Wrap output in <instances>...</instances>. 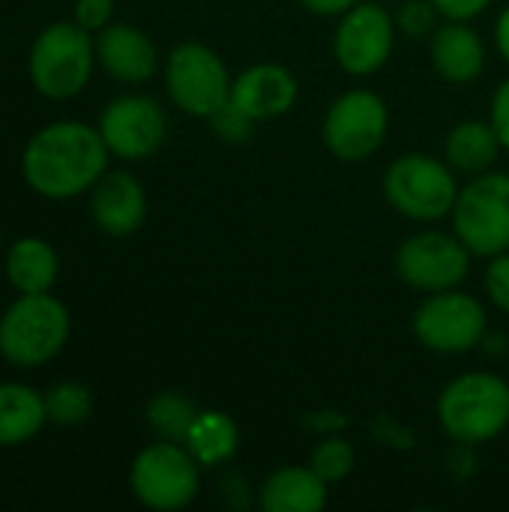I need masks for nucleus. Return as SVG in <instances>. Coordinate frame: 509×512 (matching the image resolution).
Listing matches in <instances>:
<instances>
[{
    "label": "nucleus",
    "mask_w": 509,
    "mask_h": 512,
    "mask_svg": "<svg viewBox=\"0 0 509 512\" xmlns=\"http://www.w3.org/2000/svg\"><path fill=\"white\" fill-rule=\"evenodd\" d=\"M108 156L111 150L99 129L78 120H60L30 138L21 171L33 192L63 201L93 189L108 168Z\"/></svg>",
    "instance_id": "f257e3e1"
},
{
    "label": "nucleus",
    "mask_w": 509,
    "mask_h": 512,
    "mask_svg": "<svg viewBox=\"0 0 509 512\" xmlns=\"http://www.w3.org/2000/svg\"><path fill=\"white\" fill-rule=\"evenodd\" d=\"M438 420L459 444L495 441L509 426V384L492 372H468L450 381L438 399Z\"/></svg>",
    "instance_id": "f03ea898"
},
{
    "label": "nucleus",
    "mask_w": 509,
    "mask_h": 512,
    "mask_svg": "<svg viewBox=\"0 0 509 512\" xmlns=\"http://www.w3.org/2000/svg\"><path fill=\"white\" fill-rule=\"evenodd\" d=\"M69 309L45 294H21L0 318V354L12 366H39L69 339Z\"/></svg>",
    "instance_id": "7ed1b4c3"
},
{
    "label": "nucleus",
    "mask_w": 509,
    "mask_h": 512,
    "mask_svg": "<svg viewBox=\"0 0 509 512\" xmlns=\"http://www.w3.org/2000/svg\"><path fill=\"white\" fill-rule=\"evenodd\" d=\"M96 45L78 21L48 24L30 48V81L48 99H72L90 81Z\"/></svg>",
    "instance_id": "20e7f679"
},
{
    "label": "nucleus",
    "mask_w": 509,
    "mask_h": 512,
    "mask_svg": "<svg viewBox=\"0 0 509 512\" xmlns=\"http://www.w3.org/2000/svg\"><path fill=\"white\" fill-rule=\"evenodd\" d=\"M453 234L480 258L509 252V174L483 171L459 189Z\"/></svg>",
    "instance_id": "39448f33"
},
{
    "label": "nucleus",
    "mask_w": 509,
    "mask_h": 512,
    "mask_svg": "<svg viewBox=\"0 0 509 512\" xmlns=\"http://www.w3.org/2000/svg\"><path fill=\"white\" fill-rule=\"evenodd\" d=\"M387 201L414 222H435L453 213L459 198L456 171L426 153L399 156L384 177Z\"/></svg>",
    "instance_id": "423d86ee"
},
{
    "label": "nucleus",
    "mask_w": 509,
    "mask_h": 512,
    "mask_svg": "<svg viewBox=\"0 0 509 512\" xmlns=\"http://www.w3.org/2000/svg\"><path fill=\"white\" fill-rule=\"evenodd\" d=\"M198 468L201 465L186 450V444L156 441L135 456L129 483L144 507L159 512L183 510L195 501L201 489Z\"/></svg>",
    "instance_id": "0eeeda50"
},
{
    "label": "nucleus",
    "mask_w": 509,
    "mask_h": 512,
    "mask_svg": "<svg viewBox=\"0 0 509 512\" xmlns=\"http://www.w3.org/2000/svg\"><path fill=\"white\" fill-rule=\"evenodd\" d=\"M234 78L222 57L201 42H183L171 51L165 63V87L171 102L192 114L210 120L231 99Z\"/></svg>",
    "instance_id": "6e6552de"
},
{
    "label": "nucleus",
    "mask_w": 509,
    "mask_h": 512,
    "mask_svg": "<svg viewBox=\"0 0 509 512\" xmlns=\"http://www.w3.org/2000/svg\"><path fill=\"white\" fill-rule=\"evenodd\" d=\"M390 111L387 102L372 90H348L327 108L324 144L336 159L363 162L375 156L387 138Z\"/></svg>",
    "instance_id": "1a4fd4ad"
},
{
    "label": "nucleus",
    "mask_w": 509,
    "mask_h": 512,
    "mask_svg": "<svg viewBox=\"0 0 509 512\" xmlns=\"http://www.w3.org/2000/svg\"><path fill=\"white\" fill-rule=\"evenodd\" d=\"M486 309L465 291L429 294L414 315V336L435 354H468L486 336Z\"/></svg>",
    "instance_id": "9d476101"
},
{
    "label": "nucleus",
    "mask_w": 509,
    "mask_h": 512,
    "mask_svg": "<svg viewBox=\"0 0 509 512\" xmlns=\"http://www.w3.org/2000/svg\"><path fill=\"white\" fill-rule=\"evenodd\" d=\"M471 270V249L444 231H423L408 237L396 252V273L405 285L438 294L459 288Z\"/></svg>",
    "instance_id": "9b49d317"
},
{
    "label": "nucleus",
    "mask_w": 509,
    "mask_h": 512,
    "mask_svg": "<svg viewBox=\"0 0 509 512\" xmlns=\"http://www.w3.org/2000/svg\"><path fill=\"white\" fill-rule=\"evenodd\" d=\"M396 45V21L378 3H354L339 15L333 51L339 66L348 75H372L378 72Z\"/></svg>",
    "instance_id": "f8f14e48"
},
{
    "label": "nucleus",
    "mask_w": 509,
    "mask_h": 512,
    "mask_svg": "<svg viewBox=\"0 0 509 512\" xmlns=\"http://www.w3.org/2000/svg\"><path fill=\"white\" fill-rule=\"evenodd\" d=\"M168 132L165 111L150 96H117L99 117V135L120 159L153 156Z\"/></svg>",
    "instance_id": "ddd939ff"
},
{
    "label": "nucleus",
    "mask_w": 509,
    "mask_h": 512,
    "mask_svg": "<svg viewBox=\"0 0 509 512\" xmlns=\"http://www.w3.org/2000/svg\"><path fill=\"white\" fill-rule=\"evenodd\" d=\"M297 78L279 63H258L240 72L231 84V102L246 111L255 123L282 117L297 102Z\"/></svg>",
    "instance_id": "4468645a"
},
{
    "label": "nucleus",
    "mask_w": 509,
    "mask_h": 512,
    "mask_svg": "<svg viewBox=\"0 0 509 512\" xmlns=\"http://www.w3.org/2000/svg\"><path fill=\"white\" fill-rule=\"evenodd\" d=\"M90 213L99 231L111 237H129L147 219V192L126 171L102 174L90 195Z\"/></svg>",
    "instance_id": "2eb2a0df"
},
{
    "label": "nucleus",
    "mask_w": 509,
    "mask_h": 512,
    "mask_svg": "<svg viewBox=\"0 0 509 512\" xmlns=\"http://www.w3.org/2000/svg\"><path fill=\"white\" fill-rule=\"evenodd\" d=\"M96 60L123 84H144L159 66L153 39L132 24H108L96 39Z\"/></svg>",
    "instance_id": "dca6fc26"
},
{
    "label": "nucleus",
    "mask_w": 509,
    "mask_h": 512,
    "mask_svg": "<svg viewBox=\"0 0 509 512\" xmlns=\"http://www.w3.org/2000/svg\"><path fill=\"white\" fill-rule=\"evenodd\" d=\"M429 54H432L435 72L453 84L477 81L486 66V45H483L480 33L474 27H468V21L447 18V24L435 27Z\"/></svg>",
    "instance_id": "f3484780"
},
{
    "label": "nucleus",
    "mask_w": 509,
    "mask_h": 512,
    "mask_svg": "<svg viewBox=\"0 0 509 512\" xmlns=\"http://www.w3.org/2000/svg\"><path fill=\"white\" fill-rule=\"evenodd\" d=\"M330 483L321 480L309 465L279 468L258 489V507L264 512H321L330 498Z\"/></svg>",
    "instance_id": "a211bd4d"
},
{
    "label": "nucleus",
    "mask_w": 509,
    "mask_h": 512,
    "mask_svg": "<svg viewBox=\"0 0 509 512\" xmlns=\"http://www.w3.org/2000/svg\"><path fill=\"white\" fill-rule=\"evenodd\" d=\"M45 423V396L27 384H0V447L33 441Z\"/></svg>",
    "instance_id": "6ab92c4d"
},
{
    "label": "nucleus",
    "mask_w": 509,
    "mask_h": 512,
    "mask_svg": "<svg viewBox=\"0 0 509 512\" xmlns=\"http://www.w3.org/2000/svg\"><path fill=\"white\" fill-rule=\"evenodd\" d=\"M57 252L39 237L15 240L6 252V279L21 294H45L57 282Z\"/></svg>",
    "instance_id": "aec40b11"
},
{
    "label": "nucleus",
    "mask_w": 509,
    "mask_h": 512,
    "mask_svg": "<svg viewBox=\"0 0 509 512\" xmlns=\"http://www.w3.org/2000/svg\"><path fill=\"white\" fill-rule=\"evenodd\" d=\"M444 150H447V162L453 171L459 174H483L492 168V162L498 159V153L504 150L501 147V138L495 132L492 123H483V120H462L450 129L447 141H444Z\"/></svg>",
    "instance_id": "412c9836"
},
{
    "label": "nucleus",
    "mask_w": 509,
    "mask_h": 512,
    "mask_svg": "<svg viewBox=\"0 0 509 512\" xmlns=\"http://www.w3.org/2000/svg\"><path fill=\"white\" fill-rule=\"evenodd\" d=\"M186 450L195 456V462L201 468L222 465L237 456L240 429L222 411H198V417L189 429V438H186Z\"/></svg>",
    "instance_id": "4be33fe9"
},
{
    "label": "nucleus",
    "mask_w": 509,
    "mask_h": 512,
    "mask_svg": "<svg viewBox=\"0 0 509 512\" xmlns=\"http://www.w3.org/2000/svg\"><path fill=\"white\" fill-rule=\"evenodd\" d=\"M198 417V408L192 399H186L183 393H159L150 399L147 405V423L150 429L162 438V441H174V444H186L189 429Z\"/></svg>",
    "instance_id": "5701e85b"
},
{
    "label": "nucleus",
    "mask_w": 509,
    "mask_h": 512,
    "mask_svg": "<svg viewBox=\"0 0 509 512\" xmlns=\"http://www.w3.org/2000/svg\"><path fill=\"white\" fill-rule=\"evenodd\" d=\"M45 411L57 426H81L93 414V396L84 384L63 381L45 393Z\"/></svg>",
    "instance_id": "b1692460"
},
{
    "label": "nucleus",
    "mask_w": 509,
    "mask_h": 512,
    "mask_svg": "<svg viewBox=\"0 0 509 512\" xmlns=\"http://www.w3.org/2000/svg\"><path fill=\"white\" fill-rule=\"evenodd\" d=\"M354 462H357V453H354V447H351L348 441H342V438H327V441H321V444L312 450V456H309V468H312L321 480H327V483L345 480V477L354 471Z\"/></svg>",
    "instance_id": "393cba45"
},
{
    "label": "nucleus",
    "mask_w": 509,
    "mask_h": 512,
    "mask_svg": "<svg viewBox=\"0 0 509 512\" xmlns=\"http://www.w3.org/2000/svg\"><path fill=\"white\" fill-rule=\"evenodd\" d=\"M210 126H213V132L222 138V141H228V144H240V141H246L249 135H252V129H255V120L246 114V111H240L231 99L210 117Z\"/></svg>",
    "instance_id": "a878e982"
},
{
    "label": "nucleus",
    "mask_w": 509,
    "mask_h": 512,
    "mask_svg": "<svg viewBox=\"0 0 509 512\" xmlns=\"http://www.w3.org/2000/svg\"><path fill=\"white\" fill-rule=\"evenodd\" d=\"M438 6L432 0H405L402 9H399V18L396 24L402 27V33L408 36H426V33H435L438 27Z\"/></svg>",
    "instance_id": "bb28decb"
},
{
    "label": "nucleus",
    "mask_w": 509,
    "mask_h": 512,
    "mask_svg": "<svg viewBox=\"0 0 509 512\" xmlns=\"http://www.w3.org/2000/svg\"><path fill=\"white\" fill-rule=\"evenodd\" d=\"M486 291H489L492 303L509 315V252H501L492 258V264L486 270Z\"/></svg>",
    "instance_id": "cd10ccee"
},
{
    "label": "nucleus",
    "mask_w": 509,
    "mask_h": 512,
    "mask_svg": "<svg viewBox=\"0 0 509 512\" xmlns=\"http://www.w3.org/2000/svg\"><path fill=\"white\" fill-rule=\"evenodd\" d=\"M114 15V0H75V21L84 30H105Z\"/></svg>",
    "instance_id": "c85d7f7f"
},
{
    "label": "nucleus",
    "mask_w": 509,
    "mask_h": 512,
    "mask_svg": "<svg viewBox=\"0 0 509 512\" xmlns=\"http://www.w3.org/2000/svg\"><path fill=\"white\" fill-rule=\"evenodd\" d=\"M501 138V147L509 150V78L495 90L492 96V120H489Z\"/></svg>",
    "instance_id": "c756f323"
},
{
    "label": "nucleus",
    "mask_w": 509,
    "mask_h": 512,
    "mask_svg": "<svg viewBox=\"0 0 509 512\" xmlns=\"http://www.w3.org/2000/svg\"><path fill=\"white\" fill-rule=\"evenodd\" d=\"M438 6V12L444 18H453V21H471L477 18L492 0H432Z\"/></svg>",
    "instance_id": "7c9ffc66"
},
{
    "label": "nucleus",
    "mask_w": 509,
    "mask_h": 512,
    "mask_svg": "<svg viewBox=\"0 0 509 512\" xmlns=\"http://www.w3.org/2000/svg\"><path fill=\"white\" fill-rule=\"evenodd\" d=\"M309 12H315V15H342V12H348L354 3H360V0H300Z\"/></svg>",
    "instance_id": "2f4dec72"
},
{
    "label": "nucleus",
    "mask_w": 509,
    "mask_h": 512,
    "mask_svg": "<svg viewBox=\"0 0 509 512\" xmlns=\"http://www.w3.org/2000/svg\"><path fill=\"white\" fill-rule=\"evenodd\" d=\"M495 42H498V51L501 57L509 63V6L498 15V24H495Z\"/></svg>",
    "instance_id": "473e14b6"
}]
</instances>
